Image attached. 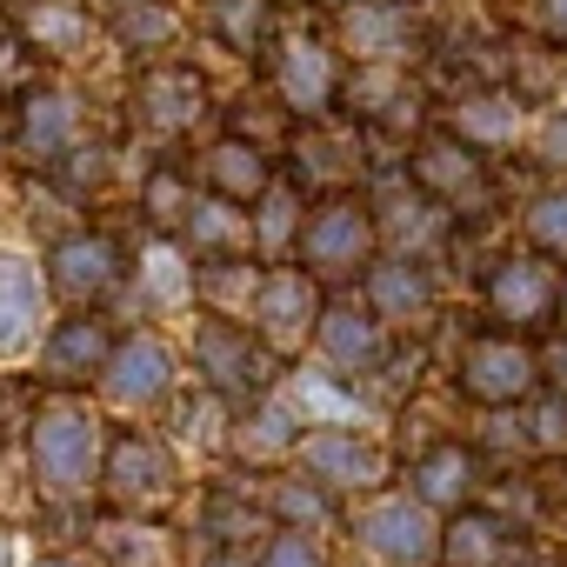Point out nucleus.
Returning a JSON list of instances; mask_svg holds the SVG:
<instances>
[{
    "instance_id": "4",
    "label": "nucleus",
    "mask_w": 567,
    "mask_h": 567,
    "mask_svg": "<svg viewBox=\"0 0 567 567\" xmlns=\"http://www.w3.org/2000/svg\"><path fill=\"white\" fill-rule=\"evenodd\" d=\"M454 388L474 401V408H527L540 394V348L527 334H507V328H474L461 348H454Z\"/></svg>"
},
{
    "instance_id": "13",
    "label": "nucleus",
    "mask_w": 567,
    "mask_h": 567,
    "mask_svg": "<svg viewBox=\"0 0 567 567\" xmlns=\"http://www.w3.org/2000/svg\"><path fill=\"white\" fill-rule=\"evenodd\" d=\"M348 527L381 567H434V554H441V527L414 494H374L348 514Z\"/></svg>"
},
{
    "instance_id": "11",
    "label": "nucleus",
    "mask_w": 567,
    "mask_h": 567,
    "mask_svg": "<svg viewBox=\"0 0 567 567\" xmlns=\"http://www.w3.org/2000/svg\"><path fill=\"white\" fill-rule=\"evenodd\" d=\"M207 114H214L207 74L187 68V61H154V68H141L134 87H127V121H134L141 134H154V141H181V134H194Z\"/></svg>"
},
{
    "instance_id": "17",
    "label": "nucleus",
    "mask_w": 567,
    "mask_h": 567,
    "mask_svg": "<svg viewBox=\"0 0 567 567\" xmlns=\"http://www.w3.org/2000/svg\"><path fill=\"white\" fill-rule=\"evenodd\" d=\"M181 388L174 374V354L161 334H121L114 354H107V374H101V394L127 414H147V408H167Z\"/></svg>"
},
{
    "instance_id": "12",
    "label": "nucleus",
    "mask_w": 567,
    "mask_h": 567,
    "mask_svg": "<svg viewBox=\"0 0 567 567\" xmlns=\"http://www.w3.org/2000/svg\"><path fill=\"white\" fill-rule=\"evenodd\" d=\"M321 308H328V295H321V280H315L308 267H260V288H254V301H247L254 341H260L267 354H295L301 341H315Z\"/></svg>"
},
{
    "instance_id": "14",
    "label": "nucleus",
    "mask_w": 567,
    "mask_h": 567,
    "mask_svg": "<svg viewBox=\"0 0 567 567\" xmlns=\"http://www.w3.org/2000/svg\"><path fill=\"white\" fill-rule=\"evenodd\" d=\"M295 461H301V474L321 481L334 501H341V494H374V487L388 481V467H394V454H388L374 434H361V427H315V434L295 441Z\"/></svg>"
},
{
    "instance_id": "34",
    "label": "nucleus",
    "mask_w": 567,
    "mask_h": 567,
    "mask_svg": "<svg viewBox=\"0 0 567 567\" xmlns=\"http://www.w3.org/2000/svg\"><path fill=\"white\" fill-rule=\"evenodd\" d=\"M260 507H267L274 527H301V534H321V527L341 514L334 494H328L321 481H301V474H280V481L260 494Z\"/></svg>"
},
{
    "instance_id": "24",
    "label": "nucleus",
    "mask_w": 567,
    "mask_h": 567,
    "mask_svg": "<svg viewBox=\"0 0 567 567\" xmlns=\"http://www.w3.org/2000/svg\"><path fill=\"white\" fill-rule=\"evenodd\" d=\"M474 487H481V454L461 447V441H427L414 454V501L427 514H461L474 507Z\"/></svg>"
},
{
    "instance_id": "27",
    "label": "nucleus",
    "mask_w": 567,
    "mask_h": 567,
    "mask_svg": "<svg viewBox=\"0 0 567 567\" xmlns=\"http://www.w3.org/2000/svg\"><path fill=\"white\" fill-rule=\"evenodd\" d=\"M174 234H181V247H187L194 260H234V254H254L247 214L227 207V200H214V194H194V207H187V220H181Z\"/></svg>"
},
{
    "instance_id": "53",
    "label": "nucleus",
    "mask_w": 567,
    "mask_h": 567,
    "mask_svg": "<svg viewBox=\"0 0 567 567\" xmlns=\"http://www.w3.org/2000/svg\"><path fill=\"white\" fill-rule=\"evenodd\" d=\"M408 8H427V0H408Z\"/></svg>"
},
{
    "instance_id": "49",
    "label": "nucleus",
    "mask_w": 567,
    "mask_h": 567,
    "mask_svg": "<svg viewBox=\"0 0 567 567\" xmlns=\"http://www.w3.org/2000/svg\"><path fill=\"white\" fill-rule=\"evenodd\" d=\"M34 567H81V560H74V554H41Z\"/></svg>"
},
{
    "instance_id": "20",
    "label": "nucleus",
    "mask_w": 567,
    "mask_h": 567,
    "mask_svg": "<svg viewBox=\"0 0 567 567\" xmlns=\"http://www.w3.org/2000/svg\"><path fill=\"white\" fill-rule=\"evenodd\" d=\"M315 341H321V354H328V368H334L341 381H374V374H388V361H394V334H388L368 308H354V301L321 308Z\"/></svg>"
},
{
    "instance_id": "29",
    "label": "nucleus",
    "mask_w": 567,
    "mask_h": 567,
    "mask_svg": "<svg viewBox=\"0 0 567 567\" xmlns=\"http://www.w3.org/2000/svg\"><path fill=\"white\" fill-rule=\"evenodd\" d=\"M87 28H94L87 0H34V8L21 14V41L41 61H74L87 48Z\"/></svg>"
},
{
    "instance_id": "1",
    "label": "nucleus",
    "mask_w": 567,
    "mask_h": 567,
    "mask_svg": "<svg viewBox=\"0 0 567 567\" xmlns=\"http://www.w3.org/2000/svg\"><path fill=\"white\" fill-rule=\"evenodd\" d=\"M101 454H107V427L81 394H48L28 414V474L48 501H87V487H101Z\"/></svg>"
},
{
    "instance_id": "5",
    "label": "nucleus",
    "mask_w": 567,
    "mask_h": 567,
    "mask_svg": "<svg viewBox=\"0 0 567 567\" xmlns=\"http://www.w3.org/2000/svg\"><path fill=\"white\" fill-rule=\"evenodd\" d=\"M194 374H200V394H214L220 408H247L274 394V354L254 341V328H234L220 315L194 321Z\"/></svg>"
},
{
    "instance_id": "8",
    "label": "nucleus",
    "mask_w": 567,
    "mask_h": 567,
    "mask_svg": "<svg viewBox=\"0 0 567 567\" xmlns=\"http://www.w3.org/2000/svg\"><path fill=\"white\" fill-rule=\"evenodd\" d=\"M101 494H107V507H121V514H161V507L181 494V474H174L167 441L147 434V427H121V434H107V454H101Z\"/></svg>"
},
{
    "instance_id": "7",
    "label": "nucleus",
    "mask_w": 567,
    "mask_h": 567,
    "mask_svg": "<svg viewBox=\"0 0 567 567\" xmlns=\"http://www.w3.org/2000/svg\"><path fill=\"white\" fill-rule=\"evenodd\" d=\"M68 147H81V94L54 74H34L28 87H14L8 107V154L34 174H48Z\"/></svg>"
},
{
    "instance_id": "16",
    "label": "nucleus",
    "mask_w": 567,
    "mask_h": 567,
    "mask_svg": "<svg viewBox=\"0 0 567 567\" xmlns=\"http://www.w3.org/2000/svg\"><path fill=\"white\" fill-rule=\"evenodd\" d=\"M361 295H368V315H374L388 334L427 328V321H434V308H441L434 267H427L421 254H381V260L361 274Z\"/></svg>"
},
{
    "instance_id": "25",
    "label": "nucleus",
    "mask_w": 567,
    "mask_h": 567,
    "mask_svg": "<svg viewBox=\"0 0 567 567\" xmlns=\"http://www.w3.org/2000/svg\"><path fill=\"white\" fill-rule=\"evenodd\" d=\"M41 321H48V280L34 274L28 254H0V361L21 354Z\"/></svg>"
},
{
    "instance_id": "45",
    "label": "nucleus",
    "mask_w": 567,
    "mask_h": 567,
    "mask_svg": "<svg viewBox=\"0 0 567 567\" xmlns=\"http://www.w3.org/2000/svg\"><path fill=\"white\" fill-rule=\"evenodd\" d=\"M540 161H547L554 174H567V107L547 121V134H540Z\"/></svg>"
},
{
    "instance_id": "21",
    "label": "nucleus",
    "mask_w": 567,
    "mask_h": 567,
    "mask_svg": "<svg viewBox=\"0 0 567 567\" xmlns=\"http://www.w3.org/2000/svg\"><path fill=\"white\" fill-rule=\"evenodd\" d=\"M414 81H408V68H354V74H341V114L354 121V127H368L374 141L381 134H408V121H414Z\"/></svg>"
},
{
    "instance_id": "23",
    "label": "nucleus",
    "mask_w": 567,
    "mask_h": 567,
    "mask_svg": "<svg viewBox=\"0 0 567 567\" xmlns=\"http://www.w3.org/2000/svg\"><path fill=\"white\" fill-rule=\"evenodd\" d=\"M274 154L267 147H254V141H234V134H220L207 154H200V194H214V200H227V207H254L267 187H274Z\"/></svg>"
},
{
    "instance_id": "46",
    "label": "nucleus",
    "mask_w": 567,
    "mask_h": 567,
    "mask_svg": "<svg viewBox=\"0 0 567 567\" xmlns=\"http://www.w3.org/2000/svg\"><path fill=\"white\" fill-rule=\"evenodd\" d=\"M534 21L554 48H567V0H534Z\"/></svg>"
},
{
    "instance_id": "40",
    "label": "nucleus",
    "mask_w": 567,
    "mask_h": 567,
    "mask_svg": "<svg viewBox=\"0 0 567 567\" xmlns=\"http://www.w3.org/2000/svg\"><path fill=\"white\" fill-rule=\"evenodd\" d=\"M520 227H527V254H540V260H567V181L540 187V194L527 200Z\"/></svg>"
},
{
    "instance_id": "10",
    "label": "nucleus",
    "mask_w": 567,
    "mask_h": 567,
    "mask_svg": "<svg viewBox=\"0 0 567 567\" xmlns=\"http://www.w3.org/2000/svg\"><path fill=\"white\" fill-rule=\"evenodd\" d=\"M554 288H560V267L540 254H494L481 267V308L494 328L507 334H540L554 321Z\"/></svg>"
},
{
    "instance_id": "32",
    "label": "nucleus",
    "mask_w": 567,
    "mask_h": 567,
    "mask_svg": "<svg viewBox=\"0 0 567 567\" xmlns=\"http://www.w3.org/2000/svg\"><path fill=\"white\" fill-rule=\"evenodd\" d=\"M101 21L127 54H167L181 41V14L167 0H101Z\"/></svg>"
},
{
    "instance_id": "18",
    "label": "nucleus",
    "mask_w": 567,
    "mask_h": 567,
    "mask_svg": "<svg viewBox=\"0 0 567 567\" xmlns=\"http://www.w3.org/2000/svg\"><path fill=\"white\" fill-rule=\"evenodd\" d=\"M114 341L121 334H114L107 315H68V321H54V334L41 341V388L48 394H74V388L101 381Z\"/></svg>"
},
{
    "instance_id": "31",
    "label": "nucleus",
    "mask_w": 567,
    "mask_h": 567,
    "mask_svg": "<svg viewBox=\"0 0 567 567\" xmlns=\"http://www.w3.org/2000/svg\"><path fill=\"white\" fill-rule=\"evenodd\" d=\"M520 101L507 94V87H467L461 101H454V114H447V134H461L467 147H501V141H514V127H520Z\"/></svg>"
},
{
    "instance_id": "33",
    "label": "nucleus",
    "mask_w": 567,
    "mask_h": 567,
    "mask_svg": "<svg viewBox=\"0 0 567 567\" xmlns=\"http://www.w3.org/2000/svg\"><path fill=\"white\" fill-rule=\"evenodd\" d=\"M207 28L227 54L240 61H267L274 48V0H207Z\"/></svg>"
},
{
    "instance_id": "9",
    "label": "nucleus",
    "mask_w": 567,
    "mask_h": 567,
    "mask_svg": "<svg viewBox=\"0 0 567 567\" xmlns=\"http://www.w3.org/2000/svg\"><path fill=\"white\" fill-rule=\"evenodd\" d=\"M267 87H274V101L288 107L295 121H328L334 114V101H341V61H334V48L321 41V34H274V48H267Z\"/></svg>"
},
{
    "instance_id": "47",
    "label": "nucleus",
    "mask_w": 567,
    "mask_h": 567,
    "mask_svg": "<svg viewBox=\"0 0 567 567\" xmlns=\"http://www.w3.org/2000/svg\"><path fill=\"white\" fill-rule=\"evenodd\" d=\"M554 328L567 334V267H560V288H554Z\"/></svg>"
},
{
    "instance_id": "38",
    "label": "nucleus",
    "mask_w": 567,
    "mask_h": 567,
    "mask_svg": "<svg viewBox=\"0 0 567 567\" xmlns=\"http://www.w3.org/2000/svg\"><path fill=\"white\" fill-rule=\"evenodd\" d=\"M41 181H48L54 194H68V200H101L107 181H114V154H107L101 141H81V147H68Z\"/></svg>"
},
{
    "instance_id": "43",
    "label": "nucleus",
    "mask_w": 567,
    "mask_h": 567,
    "mask_svg": "<svg viewBox=\"0 0 567 567\" xmlns=\"http://www.w3.org/2000/svg\"><path fill=\"white\" fill-rule=\"evenodd\" d=\"M527 427H534L527 441H534L540 454H567V401H560V394H547V388H540V394H534Z\"/></svg>"
},
{
    "instance_id": "52",
    "label": "nucleus",
    "mask_w": 567,
    "mask_h": 567,
    "mask_svg": "<svg viewBox=\"0 0 567 567\" xmlns=\"http://www.w3.org/2000/svg\"><path fill=\"white\" fill-rule=\"evenodd\" d=\"M315 8H328V14H341V8H348V0H315Z\"/></svg>"
},
{
    "instance_id": "44",
    "label": "nucleus",
    "mask_w": 567,
    "mask_h": 567,
    "mask_svg": "<svg viewBox=\"0 0 567 567\" xmlns=\"http://www.w3.org/2000/svg\"><path fill=\"white\" fill-rule=\"evenodd\" d=\"M540 388L567 401V334H560V328L540 341Z\"/></svg>"
},
{
    "instance_id": "15",
    "label": "nucleus",
    "mask_w": 567,
    "mask_h": 567,
    "mask_svg": "<svg viewBox=\"0 0 567 567\" xmlns=\"http://www.w3.org/2000/svg\"><path fill=\"white\" fill-rule=\"evenodd\" d=\"M341 54H354V68H408L421 61V14L408 0H348L334 14Z\"/></svg>"
},
{
    "instance_id": "48",
    "label": "nucleus",
    "mask_w": 567,
    "mask_h": 567,
    "mask_svg": "<svg viewBox=\"0 0 567 567\" xmlns=\"http://www.w3.org/2000/svg\"><path fill=\"white\" fill-rule=\"evenodd\" d=\"M200 567H254V560H247V554H207Z\"/></svg>"
},
{
    "instance_id": "41",
    "label": "nucleus",
    "mask_w": 567,
    "mask_h": 567,
    "mask_svg": "<svg viewBox=\"0 0 567 567\" xmlns=\"http://www.w3.org/2000/svg\"><path fill=\"white\" fill-rule=\"evenodd\" d=\"M141 267H147V301L154 308H174V301L194 295V267H181V254L167 247V234H154V247L141 254Z\"/></svg>"
},
{
    "instance_id": "51",
    "label": "nucleus",
    "mask_w": 567,
    "mask_h": 567,
    "mask_svg": "<svg viewBox=\"0 0 567 567\" xmlns=\"http://www.w3.org/2000/svg\"><path fill=\"white\" fill-rule=\"evenodd\" d=\"M0 154H8V107H0Z\"/></svg>"
},
{
    "instance_id": "19",
    "label": "nucleus",
    "mask_w": 567,
    "mask_h": 567,
    "mask_svg": "<svg viewBox=\"0 0 567 567\" xmlns=\"http://www.w3.org/2000/svg\"><path fill=\"white\" fill-rule=\"evenodd\" d=\"M354 147H361V134H334L328 121H295V134H288V181L301 194H315V200L354 194V174H361Z\"/></svg>"
},
{
    "instance_id": "30",
    "label": "nucleus",
    "mask_w": 567,
    "mask_h": 567,
    "mask_svg": "<svg viewBox=\"0 0 567 567\" xmlns=\"http://www.w3.org/2000/svg\"><path fill=\"white\" fill-rule=\"evenodd\" d=\"M501 87L520 101V107H547L560 87H567V54H554L547 41H507V61H501Z\"/></svg>"
},
{
    "instance_id": "37",
    "label": "nucleus",
    "mask_w": 567,
    "mask_h": 567,
    "mask_svg": "<svg viewBox=\"0 0 567 567\" xmlns=\"http://www.w3.org/2000/svg\"><path fill=\"white\" fill-rule=\"evenodd\" d=\"M200 534H207L220 554H234L240 540H254V534H274V520H267V507H260V501H247V494H234V487H207Z\"/></svg>"
},
{
    "instance_id": "36",
    "label": "nucleus",
    "mask_w": 567,
    "mask_h": 567,
    "mask_svg": "<svg viewBox=\"0 0 567 567\" xmlns=\"http://www.w3.org/2000/svg\"><path fill=\"white\" fill-rule=\"evenodd\" d=\"M187 207H194L187 167H181V161H154L147 181H141V220H147V234H167V240H174V227L187 220Z\"/></svg>"
},
{
    "instance_id": "35",
    "label": "nucleus",
    "mask_w": 567,
    "mask_h": 567,
    "mask_svg": "<svg viewBox=\"0 0 567 567\" xmlns=\"http://www.w3.org/2000/svg\"><path fill=\"white\" fill-rule=\"evenodd\" d=\"M254 288H260V267L247 254H234V260H194V295L220 321H234V308H247Z\"/></svg>"
},
{
    "instance_id": "39",
    "label": "nucleus",
    "mask_w": 567,
    "mask_h": 567,
    "mask_svg": "<svg viewBox=\"0 0 567 567\" xmlns=\"http://www.w3.org/2000/svg\"><path fill=\"white\" fill-rule=\"evenodd\" d=\"M94 547L114 560V567H174V540H167V527H141V520H127V527H101L94 534Z\"/></svg>"
},
{
    "instance_id": "3",
    "label": "nucleus",
    "mask_w": 567,
    "mask_h": 567,
    "mask_svg": "<svg viewBox=\"0 0 567 567\" xmlns=\"http://www.w3.org/2000/svg\"><path fill=\"white\" fill-rule=\"evenodd\" d=\"M301 267L321 280V288H334V280H354L381 260V234H374V200L361 194H328L308 207L301 220V240H295Z\"/></svg>"
},
{
    "instance_id": "2",
    "label": "nucleus",
    "mask_w": 567,
    "mask_h": 567,
    "mask_svg": "<svg viewBox=\"0 0 567 567\" xmlns=\"http://www.w3.org/2000/svg\"><path fill=\"white\" fill-rule=\"evenodd\" d=\"M408 187H421L447 220H487L494 214V167L481 147H467L447 127H421L408 147Z\"/></svg>"
},
{
    "instance_id": "50",
    "label": "nucleus",
    "mask_w": 567,
    "mask_h": 567,
    "mask_svg": "<svg viewBox=\"0 0 567 567\" xmlns=\"http://www.w3.org/2000/svg\"><path fill=\"white\" fill-rule=\"evenodd\" d=\"M0 567H14V540L8 534H0Z\"/></svg>"
},
{
    "instance_id": "42",
    "label": "nucleus",
    "mask_w": 567,
    "mask_h": 567,
    "mask_svg": "<svg viewBox=\"0 0 567 567\" xmlns=\"http://www.w3.org/2000/svg\"><path fill=\"white\" fill-rule=\"evenodd\" d=\"M254 567H328V547L321 534H301V527H274L260 540V560Z\"/></svg>"
},
{
    "instance_id": "26",
    "label": "nucleus",
    "mask_w": 567,
    "mask_h": 567,
    "mask_svg": "<svg viewBox=\"0 0 567 567\" xmlns=\"http://www.w3.org/2000/svg\"><path fill=\"white\" fill-rule=\"evenodd\" d=\"M301 214H308V194L288 181V174H274V187L247 207V234H254V260H267V267H280L295 254V240H301Z\"/></svg>"
},
{
    "instance_id": "6",
    "label": "nucleus",
    "mask_w": 567,
    "mask_h": 567,
    "mask_svg": "<svg viewBox=\"0 0 567 567\" xmlns=\"http://www.w3.org/2000/svg\"><path fill=\"white\" fill-rule=\"evenodd\" d=\"M48 295H61L74 315H101L127 288V247L107 227H74L48 247Z\"/></svg>"
},
{
    "instance_id": "28",
    "label": "nucleus",
    "mask_w": 567,
    "mask_h": 567,
    "mask_svg": "<svg viewBox=\"0 0 567 567\" xmlns=\"http://www.w3.org/2000/svg\"><path fill=\"white\" fill-rule=\"evenodd\" d=\"M295 441H301V414L274 394L247 401L240 421H234V454L240 461H295Z\"/></svg>"
},
{
    "instance_id": "22",
    "label": "nucleus",
    "mask_w": 567,
    "mask_h": 567,
    "mask_svg": "<svg viewBox=\"0 0 567 567\" xmlns=\"http://www.w3.org/2000/svg\"><path fill=\"white\" fill-rule=\"evenodd\" d=\"M434 560H441V567H520V560H527V540H520V527H507L494 507H461V514H447Z\"/></svg>"
}]
</instances>
